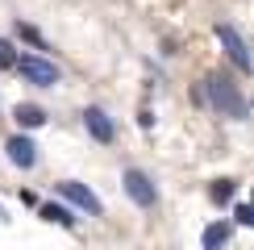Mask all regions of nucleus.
I'll list each match as a JSON object with an SVG mask.
<instances>
[{
    "label": "nucleus",
    "instance_id": "obj_1",
    "mask_svg": "<svg viewBox=\"0 0 254 250\" xmlns=\"http://www.w3.org/2000/svg\"><path fill=\"white\" fill-rule=\"evenodd\" d=\"M204 92H208V100H213V109L221 113V117H234V121H246V96L238 92V83L229 79V75H208L204 79Z\"/></svg>",
    "mask_w": 254,
    "mask_h": 250
},
{
    "label": "nucleus",
    "instance_id": "obj_2",
    "mask_svg": "<svg viewBox=\"0 0 254 250\" xmlns=\"http://www.w3.org/2000/svg\"><path fill=\"white\" fill-rule=\"evenodd\" d=\"M13 67L21 71V79H29L34 88H55V83H59V67H55V62H46L42 55H21Z\"/></svg>",
    "mask_w": 254,
    "mask_h": 250
},
{
    "label": "nucleus",
    "instance_id": "obj_3",
    "mask_svg": "<svg viewBox=\"0 0 254 250\" xmlns=\"http://www.w3.org/2000/svg\"><path fill=\"white\" fill-rule=\"evenodd\" d=\"M217 42H221V50L229 55V62L238 71H250V50H246V42H242V34L234 25H217Z\"/></svg>",
    "mask_w": 254,
    "mask_h": 250
},
{
    "label": "nucleus",
    "instance_id": "obj_4",
    "mask_svg": "<svg viewBox=\"0 0 254 250\" xmlns=\"http://www.w3.org/2000/svg\"><path fill=\"white\" fill-rule=\"evenodd\" d=\"M125 192H129V200L142 204V208H154V204H158V192H154L150 175L137 171V167H129V171H125Z\"/></svg>",
    "mask_w": 254,
    "mask_h": 250
},
{
    "label": "nucleus",
    "instance_id": "obj_5",
    "mask_svg": "<svg viewBox=\"0 0 254 250\" xmlns=\"http://www.w3.org/2000/svg\"><path fill=\"white\" fill-rule=\"evenodd\" d=\"M59 192L67 196L71 204H79L83 213H92V217H100V213H104V204L96 200V192H88L83 184H71V180H67V184H59Z\"/></svg>",
    "mask_w": 254,
    "mask_h": 250
},
{
    "label": "nucleus",
    "instance_id": "obj_6",
    "mask_svg": "<svg viewBox=\"0 0 254 250\" xmlns=\"http://www.w3.org/2000/svg\"><path fill=\"white\" fill-rule=\"evenodd\" d=\"M83 125H88V133L96 142H113V121H109L104 109H88V113H83Z\"/></svg>",
    "mask_w": 254,
    "mask_h": 250
},
{
    "label": "nucleus",
    "instance_id": "obj_7",
    "mask_svg": "<svg viewBox=\"0 0 254 250\" xmlns=\"http://www.w3.org/2000/svg\"><path fill=\"white\" fill-rule=\"evenodd\" d=\"M4 150H8V159H13L17 167H34L38 163V146L29 142V138H21V133H17V138H8Z\"/></svg>",
    "mask_w": 254,
    "mask_h": 250
},
{
    "label": "nucleus",
    "instance_id": "obj_8",
    "mask_svg": "<svg viewBox=\"0 0 254 250\" xmlns=\"http://www.w3.org/2000/svg\"><path fill=\"white\" fill-rule=\"evenodd\" d=\"M42 221H50V225H63V229H75V217H71L63 204H42Z\"/></svg>",
    "mask_w": 254,
    "mask_h": 250
},
{
    "label": "nucleus",
    "instance_id": "obj_9",
    "mask_svg": "<svg viewBox=\"0 0 254 250\" xmlns=\"http://www.w3.org/2000/svg\"><path fill=\"white\" fill-rule=\"evenodd\" d=\"M13 117H17V125H25V129H38V125L46 121V113H42L38 104H17Z\"/></svg>",
    "mask_w": 254,
    "mask_h": 250
},
{
    "label": "nucleus",
    "instance_id": "obj_10",
    "mask_svg": "<svg viewBox=\"0 0 254 250\" xmlns=\"http://www.w3.org/2000/svg\"><path fill=\"white\" fill-rule=\"evenodd\" d=\"M200 242H204V250H221V246L229 242V225H225V221L208 225V229H204V238H200Z\"/></svg>",
    "mask_w": 254,
    "mask_h": 250
},
{
    "label": "nucleus",
    "instance_id": "obj_11",
    "mask_svg": "<svg viewBox=\"0 0 254 250\" xmlns=\"http://www.w3.org/2000/svg\"><path fill=\"white\" fill-rule=\"evenodd\" d=\"M234 192H238L234 180H213V188H208V200H213V204H229V200H234Z\"/></svg>",
    "mask_w": 254,
    "mask_h": 250
},
{
    "label": "nucleus",
    "instance_id": "obj_12",
    "mask_svg": "<svg viewBox=\"0 0 254 250\" xmlns=\"http://www.w3.org/2000/svg\"><path fill=\"white\" fill-rule=\"evenodd\" d=\"M17 38H25L29 46H38V50H50V46H46V38H42L34 25H21V21H17Z\"/></svg>",
    "mask_w": 254,
    "mask_h": 250
},
{
    "label": "nucleus",
    "instance_id": "obj_13",
    "mask_svg": "<svg viewBox=\"0 0 254 250\" xmlns=\"http://www.w3.org/2000/svg\"><path fill=\"white\" fill-rule=\"evenodd\" d=\"M13 62H17V55H13V46H8V42L0 38V71H8V67H13Z\"/></svg>",
    "mask_w": 254,
    "mask_h": 250
},
{
    "label": "nucleus",
    "instance_id": "obj_14",
    "mask_svg": "<svg viewBox=\"0 0 254 250\" xmlns=\"http://www.w3.org/2000/svg\"><path fill=\"white\" fill-rule=\"evenodd\" d=\"M238 225H254V208L250 204H238Z\"/></svg>",
    "mask_w": 254,
    "mask_h": 250
},
{
    "label": "nucleus",
    "instance_id": "obj_15",
    "mask_svg": "<svg viewBox=\"0 0 254 250\" xmlns=\"http://www.w3.org/2000/svg\"><path fill=\"white\" fill-rule=\"evenodd\" d=\"M0 221H8V217H4V208H0Z\"/></svg>",
    "mask_w": 254,
    "mask_h": 250
}]
</instances>
